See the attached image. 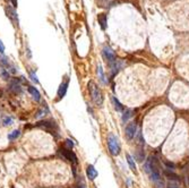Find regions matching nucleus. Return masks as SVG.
Instances as JSON below:
<instances>
[{
    "instance_id": "1",
    "label": "nucleus",
    "mask_w": 189,
    "mask_h": 188,
    "mask_svg": "<svg viewBox=\"0 0 189 188\" xmlns=\"http://www.w3.org/2000/svg\"><path fill=\"white\" fill-rule=\"evenodd\" d=\"M155 158H150L147 160V162L145 163V170L147 174H150V177L156 185H159L160 187L163 186V181H162V178H161V174L160 170L158 168V164H156V161H155Z\"/></svg>"
},
{
    "instance_id": "2",
    "label": "nucleus",
    "mask_w": 189,
    "mask_h": 188,
    "mask_svg": "<svg viewBox=\"0 0 189 188\" xmlns=\"http://www.w3.org/2000/svg\"><path fill=\"white\" fill-rule=\"evenodd\" d=\"M88 90H89V94L92 96V100L97 104V105H101L103 103V96H102V93L100 91V88L96 86L94 82H89L88 83Z\"/></svg>"
},
{
    "instance_id": "3",
    "label": "nucleus",
    "mask_w": 189,
    "mask_h": 188,
    "mask_svg": "<svg viewBox=\"0 0 189 188\" xmlns=\"http://www.w3.org/2000/svg\"><path fill=\"white\" fill-rule=\"evenodd\" d=\"M108 146H109V151L112 155H118L120 153V143L117 136L113 134H110L108 137Z\"/></svg>"
},
{
    "instance_id": "4",
    "label": "nucleus",
    "mask_w": 189,
    "mask_h": 188,
    "mask_svg": "<svg viewBox=\"0 0 189 188\" xmlns=\"http://www.w3.org/2000/svg\"><path fill=\"white\" fill-rule=\"evenodd\" d=\"M60 153L62 154V156L66 160H68L69 162H73V163H77V156L75 155V153L72 150H68V149H61Z\"/></svg>"
},
{
    "instance_id": "5",
    "label": "nucleus",
    "mask_w": 189,
    "mask_h": 188,
    "mask_svg": "<svg viewBox=\"0 0 189 188\" xmlns=\"http://www.w3.org/2000/svg\"><path fill=\"white\" fill-rule=\"evenodd\" d=\"M103 55H104L105 59L110 62V65H112V64L117 60L116 53H115V51L112 50L110 47H104V49H103Z\"/></svg>"
},
{
    "instance_id": "6",
    "label": "nucleus",
    "mask_w": 189,
    "mask_h": 188,
    "mask_svg": "<svg viewBox=\"0 0 189 188\" xmlns=\"http://www.w3.org/2000/svg\"><path fill=\"white\" fill-rule=\"evenodd\" d=\"M135 134H136V123H128V126L126 127V137H127V139H129V141L135 137Z\"/></svg>"
},
{
    "instance_id": "7",
    "label": "nucleus",
    "mask_w": 189,
    "mask_h": 188,
    "mask_svg": "<svg viewBox=\"0 0 189 188\" xmlns=\"http://www.w3.org/2000/svg\"><path fill=\"white\" fill-rule=\"evenodd\" d=\"M68 84H69V80H68V78H67L65 82H62V83L60 84L59 90H58V98H59V99H62V98H64V96L66 95L67 88H68Z\"/></svg>"
},
{
    "instance_id": "8",
    "label": "nucleus",
    "mask_w": 189,
    "mask_h": 188,
    "mask_svg": "<svg viewBox=\"0 0 189 188\" xmlns=\"http://www.w3.org/2000/svg\"><path fill=\"white\" fill-rule=\"evenodd\" d=\"M86 174H87V177L91 180H94L96 178V176H97V171H96V169L93 166H88L87 169H86Z\"/></svg>"
},
{
    "instance_id": "9",
    "label": "nucleus",
    "mask_w": 189,
    "mask_h": 188,
    "mask_svg": "<svg viewBox=\"0 0 189 188\" xmlns=\"http://www.w3.org/2000/svg\"><path fill=\"white\" fill-rule=\"evenodd\" d=\"M29 92L32 94V96H33V99L35 100V101H40V92L37 91L35 87L33 86H29Z\"/></svg>"
},
{
    "instance_id": "10",
    "label": "nucleus",
    "mask_w": 189,
    "mask_h": 188,
    "mask_svg": "<svg viewBox=\"0 0 189 188\" xmlns=\"http://www.w3.org/2000/svg\"><path fill=\"white\" fill-rule=\"evenodd\" d=\"M111 101H112V103H113V107H115V109H116L117 111H122V110H124L122 104L117 100L116 96H112V98H111Z\"/></svg>"
},
{
    "instance_id": "11",
    "label": "nucleus",
    "mask_w": 189,
    "mask_h": 188,
    "mask_svg": "<svg viewBox=\"0 0 189 188\" xmlns=\"http://www.w3.org/2000/svg\"><path fill=\"white\" fill-rule=\"evenodd\" d=\"M97 18H99V23L101 24L102 29H105V27H107V15H105V14H100Z\"/></svg>"
},
{
    "instance_id": "12",
    "label": "nucleus",
    "mask_w": 189,
    "mask_h": 188,
    "mask_svg": "<svg viewBox=\"0 0 189 188\" xmlns=\"http://www.w3.org/2000/svg\"><path fill=\"white\" fill-rule=\"evenodd\" d=\"M126 158H127V161H128V163H129V166H130V169L134 171V172H136V164H135V161H134V158L131 156L130 154H127L126 155Z\"/></svg>"
},
{
    "instance_id": "13",
    "label": "nucleus",
    "mask_w": 189,
    "mask_h": 188,
    "mask_svg": "<svg viewBox=\"0 0 189 188\" xmlns=\"http://www.w3.org/2000/svg\"><path fill=\"white\" fill-rule=\"evenodd\" d=\"M132 110H130V109H128V110H126V112L124 113V116H122V121L124 123H126L130 117H132Z\"/></svg>"
},
{
    "instance_id": "14",
    "label": "nucleus",
    "mask_w": 189,
    "mask_h": 188,
    "mask_svg": "<svg viewBox=\"0 0 189 188\" xmlns=\"http://www.w3.org/2000/svg\"><path fill=\"white\" fill-rule=\"evenodd\" d=\"M10 90L14 91L15 93H19V92H21V86H19V84H18L17 82H14V83H11V85H10Z\"/></svg>"
},
{
    "instance_id": "15",
    "label": "nucleus",
    "mask_w": 189,
    "mask_h": 188,
    "mask_svg": "<svg viewBox=\"0 0 189 188\" xmlns=\"http://www.w3.org/2000/svg\"><path fill=\"white\" fill-rule=\"evenodd\" d=\"M19 135H21V131H19V130H14V131H11V133L8 135V138H9V139H16L17 137H19Z\"/></svg>"
},
{
    "instance_id": "16",
    "label": "nucleus",
    "mask_w": 189,
    "mask_h": 188,
    "mask_svg": "<svg viewBox=\"0 0 189 188\" xmlns=\"http://www.w3.org/2000/svg\"><path fill=\"white\" fill-rule=\"evenodd\" d=\"M97 74H99V76H100V80H101L102 83H107V80H105V78H104V75H103V70H102V67L101 66H99L97 67Z\"/></svg>"
},
{
    "instance_id": "17",
    "label": "nucleus",
    "mask_w": 189,
    "mask_h": 188,
    "mask_svg": "<svg viewBox=\"0 0 189 188\" xmlns=\"http://www.w3.org/2000/svg\"><path fill=\"white\" fill-rule=\"evenodd\" d=\"M2 123H4V126L11 125V123H13V119H11L10 117H5V118L2 119Z\"/></svg>"
},
{
    "instance_id": "18",
    "label": "nucleus",
    "mask_w": 189,
    "mask_h": 188,
    "mask_svg": "<svg viewBox=\"0 0 189 188\" xmlns=\"http://www.w3.org/2000/svg\"><path fill=\"white\" fill-rule=\"evenodd\" d=\"M66 146H67V149H68V150H72V149H73V146H74V143L70 141V139H67V141H66Z\"/></svg>"
},
{
    "instance_id": "19",
    "label": "nucleus",
    "mask_w": 189,
    "mask_h": 188,
    "mask_svg": "<svg viewBox=\"0 0 189 188\" xmlns=\"http://www.w3.org/2000/svg\"><path fill=\"white\" fill-rule=\"evenodd\" d=\"M31 77H32V80H33V82H35V83H37V82H39V80H37V76H35L34 74H31Z\"/></svg>"
},
{
    "instance_id": "20",
    "label": "nucleus",
    "mask_w": 189,
    "mask_h": 188,
    "mask_svg": "<svg viewBox=\"0 0 189 188\" xmlns=\"http://www.w3.org/2000/svg\"><path fill=\"white\" fill-rule=\"evenodd\" d=\"M2 76L5 77V80H8V77H9V74L7 72H2Z\"/></svg>"
},
{
    "instance_id": "21",
    "label": "nucleus",
    "mask_w": 189,
    "mask_h": 188,
    "mask_svg": "<svg viewBox=\"0 0 189 188\" xmlns=\"http://www.w3.org/2000/svg\"><path fill=\"white\" fill-rule=\"evenodd\" d=\"M4 51H5V47H4V44H2V42L0 41V52L2 53Z\"/></svg>"
},
{
    "instance_id": "22",
    "label": "nucleus",
    "mask_w": 189,
    "mask_h": 188,
    "mask_svg": "<svg viewBox=\"0 0 189 188\" xmlns=\"http://www.w3.org/2000/svg\"><path fill=\"white\" fill-rule=\"evenodd\" d=\"M13 1V5H14V7H17V1L16 0H11Z\"/></svg>"
},
{
    "instance_id": "23",
    "label": "nucleus",
    "mask_w": 189,
    "mask_h": 188,
    "mask_svg": "<svg viewBox=\"0 0 189 188\" xmlns=\"http://www.w3.org/2000/svg\"><path fill=\"white\" fill-rule=\"evenodd\" d=\"M77 188H86V187H85V185H79V186H77Z\"/></svg>"
}]
</instances>
